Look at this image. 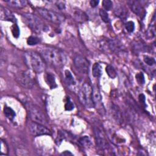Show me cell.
Segmentation results:
<instances>
[{
	"instance_id": "52a82bcc",
	"label": "cell",
	"mask_w": 156,
	"mask_h": 156,
	"mask_svg": "<svg viewBox=\"0 0 156 156\" xmlns=\"http://www.w3.org/2000/svg\"><path fill=\"white\" fill-rule=\"evenodd\" d=\"M16 79L17 82L23 88L30 89L34 85V80L30 73L27 71H20L18 73Z\"/></svg>"
},
{
	"instance_id": "9a60e30c",
	"label": "cell",
	"mask_w": 156,
	"mask_h": 156,
	"mask_svg": "<svg viewBox=\"0 0 156 156\" xmlns=\"http://www.w3.org/2000/svg\"><path fill=\"white\" fill-rule=\"evenodd\" d=\"M0 18L1 20L4 21H8L13 23H16V21L15 15L9 10L2 7L0 9Z\"/></svg>"
},
{
	"instance_id": "3957f363",
	"label": "cell",
	"mask_w": 156,
	"mask_h": 156,
	"mask_svg": "<svg viewBox=\"0 0 156 156\" xmlns=\"http://www.w3.org/2000/svg\"><path fill=\"white\" fill-rule=\"evenodd\" d=\"M78 97L80 102L85 107L91 108L94 107L93 99V88L88 83H84L80 88Z\"/></svg>"
},
{
	"instance_id": "4316f807",
	"label": "cell",
	"mask_w": 156,
	"mask_h": 156,
	"mask_svg": "<svg viewBox=\"0 0 156 156\" xmlns=\"http://www.w3.org/2000/svg\"><path fill=\"white\" fill-rule=\"evenodd\" d=\"M102 5L103 8L105 11L110 10L112 8L113 2L110 0H104L102 2Z\"/></svg>"
},
{
	"instance_id": "4fadbf2b",
	"label": "cell",
	"mask_w": 156,
	"mask_h": 156,
	"mask_svg": "<svg viewBox=\"0 0 156 156\" xmlns=\"http://www.w3.org/2000/svg\"><path fill=\"white\" fill-rule=\"evenodd\" d=\"M108 46L109 49L115 53H119L124 51L125 50V48L123 44L118 40H109L108 41Z\"/></svg>"
},
{
	"instance_id": "ba28073f",
	"label": "cell",
	"mask_w": 156,
	"mask_h": 156,
	"mask_svg": "<svg viewBox=\"0 0 156 156\" xmlns=\"http://www.w3.org/2000/svg\"><path fill=\"white\" fill-rule=\"evenodd\" d=\"M29 129L30 133L34 136L51 135L50 130L47 129L43 124L40 123L33 121L30 124Z\"/></svg>"
},
{
	"instance_id": "f1b7e54d",
	"label": "cell",
	"mask_w": 156,
	"mask_h": 156,
	"mask_svg": "<svg viewBox=\"0 0 156 156\" xmlns=\"http://www.w3.org/2000/svg\"><path fill=\"white\" fill-rule=\"evenodd\" d=\"M11 31L12 33L13 36L15 38H18L20 35V29L16 24H13V26L11 27Z\"/></svg>"
},
{
	"instance_id": "7a4b0ae2",
	"label": "cell",
	"mask_w": 156,
	"mask_h": 156,
	"mask_svg": "<svg viewBox=\"0 0 156 156\" xmlns=\"http://www.w3.org/2000/svg\"><path fill=\"white\" fill-rule=\"evenodd\" d=\"M25 58L29 66L35 73H41L44 71L46 68L44 60L38 53L29 51L25 54Z\"/></svg>"
},
{
	"instance_id": "7402d4cb",
	"label": "cell",
	"mask_w": 156,
	"mask_h": 156,
	"mask_svg": "<svg viewBox=\"0 0 156 156\" xmlns=\"http://www.w3.org/2000/svg\"><path fill=\"white\" fill-rule=\"evenodd\" d=\"M102 74L101 66L98 63H95L92 68V75L94 77H99Z\"/></svg>"
},
{
	"instance_id": "9c48e42d",
	"label": "cell",
	"mask_w": 156,
	"mask_h": 156,
	"mask_svg": "<svg viewBox=\"0 0 156 156\" xmlns=\"http://www.w3.org/2000/svg\"><path fill=\"white\" fill-rule=\"evenodd\" d=\"M74 64L76 69L82 74H87L89 70L90 63L86 58L77 55L74 58Z\"/></svg>"
},
{
	"instance_id": "8fae6325",
	"label": "cell",
	"mask_w": 156,
	"mask_h": 156,
	"mask_svg": "<svg viewBox=\"0 0 156 156\" xmlns=\"http://www.w3.org/2000/svg\"><path fill=\"white\" fill-rule=\"evenodd\" d=\"M127 4L131 10L135 13L136 15L140 16L141 18L144 17L146 12L144 9L141 5L140 2L138 1H127Z\"/></svg>"
},
{
	"instance_id": "f546056e",
	"label": "cell",
	"mask_w": 156,
	"mask_h": 156,
	"mask_svg": "<svg viewBox=\"0 0 156 156\" xmlns=\"http://www.w3.org/2000/svg\"><path fill=\"white\" fill-rule=\"evenodd\" d=\"M125 27H126L127 31L131 33V32H133L135 29V24L133 21H129L126 23Z\"/></svg>"
},
{
	"instance_id": "d4e9b609",
	"label": "cell",
	"mask_w": 156,
	"mask_h": 156,
	"mask_svg": "<svg viewBox=\"0 0 156 156\" xmlns=\"http://www.w3.org/2000/svg\"><path fill=\"white\" fill-rule=\"evenodd\" d=\"M79 143L84 147H89L91 146V140L87 136H84L79 140Z\"/></svg>"
},
{
	"instance_id": "cb8c5ba5",
	"label": "cell",
	"mask_w": 156,
	"mask_h": 156,
	"mask_svg": "<svg viewBox=\"0 0 156 156\" xmlns=\"http://www.w3.org/2000/svg\"><path fill=\"white\" fill-rule=\"evenodd\" d=\"M105 71L108 76L114 79L116 76V72L115 69V68L110 65H108L105 68Z\"/></svg>"
},
{
	"instance_id": "5bb4252c",
	"label": "cell",
	"mask_w": 156,
	"mask_h": 156,
	"mask_svg": "<svg viewBox=\"0 0 156 156\" xmlns=\"http://www.w3.org/2000/svg\"><path fill=\"white\" fill-rule=\"evenodd\" d=\"M93 99L94 104V107H98L100 112H104V111L102 110L104 108L102 107V96L98 88L97 87L93 88Z\"/></svg>"
},
{
	"instance_id": "484cf974",
	"label": "cell",
	"mask_w": 156,
	"mask_h": 156,
	"mask_svg": "<svg viewBox=\"0 0 156 156\" xmlns=\"http://www.w3.org/2000/svg\"><path fill=\"white\" fill-rule=\"evenodd\" d=\"M99 15L102 19V20L105 23H108L109 21L108 14L104 9L99 10Z\"/></svg>"
},
{
	"instance_id": "4dcf8cb0",
	"label": "cell",
	"mask_w": 156,
	"mask_h": 156,
	"mask_svg": "<svg viewBox=\"0 0 156 156\" xmlns=\"http://www.w3.org/2000/svg\"><path fill=\"white\" fill-rule=\"evenodd\" d=\"M144 62L149 66H153L155 63V59L153 57L147 55L144 57Z\"/></svg>"
},
{
	"instance_id": "1f68e13d",
	"label": "cell",
	"mask_w": 156,
	"mask_h": 156,
	"mask_svg": "<svg viewBox=\"0 0 156 156\" xmlns=\"http://www.w3.org/2000/svg\"><path fill=\"white\" fill-rule=\"evenodd\" d=\"M9 149L5 142L1 140V155H7L8 154Z\"/></svg>"
},
{
	"instance_id": "44dd1931",
	"label": "cell",
	"mask_w": 156,
	"mask_h": 156,
	"mask_svg": "<svg viewBox=\"0 0 156 156\" xmlns=\"http://www.w3.org/2000/svg\"><path fill=\"white\" fill-rule=\"evenodd\" d=\"M127 12L124 7L119 6L115 9V14L119 18H125L126 17V15Z\"/></svg>"
},
{
	"instance_id": "7c38bea8",
	"label": "cell",
	"mask_w": 156,
	"mask_h": 156,
	"mask_svg": "<svg viewBox=\"0 0 156 156\" xmlns=\"http://www.w3.org/2000/svg\"><path fill=\"white\" fill-rule=\"evenodd\" d=\"M110 113L112 118L116 122H118V124H121L123 122L122 112L119 107L117 105L115 104H112L110 106Z\"/></svg>"
},
{
	"instance_id": "5b68a950",
	"label": "cell",
	"mask_w": 156,
	"mask_h": 156,
	"mask_svg": "<svg viewBox=\"0 0 156 156\" xmlns=\"http://www.w3.org/2000/svg\"><path fill=\"white\" fill-rule=\"evenodd\" d=\"M37 10L41 17L50 22L59 24L65 20V17L63 15L56 12L42 8L37 9Z\"/></svg>"
},
{
	"instance_id": "2e32d148",
	"label": "cell",
	"mask_w": 156,
	"mask_h": 156,
	"mask_svg": "<svg viewBox=\"0 0 156 156\" xmlns=\"http://www.w3.org/2000/svg\"><path fill=\"white\" fill-rule=\"evenodd\" d=\"M72 16L73 18L77 22L83 23L88 20L87 15L80 9H75L72 12Z\"/></svg>"
},
{
	"instance_id": "836d02e7",
	"label": "cell",
	"mask_w": 156,
	"mask_h": 156,
	"mask_svg": "<svg viewBox=\"0 0 156 156\" xmlns=\"http://www.w3.org/2000/svg\"><path fill=\"white\" fill-rule=\"evenodd\" d=\"M74 106L73 103L70 100V99L69 98H68L67 101L65 104V110H68V111H70V110H72L73 109H74Z\"/></svg>"
},
{
	"instance_id": "74e56055",
	"label": "cell",
	"mask_w": 156,
	"mask_h": 156,
	"mask_svg": "<svg viewBox=\"0 0 156 156\" xmlns=\"http://www.w3.org/2000/svg\"><path fill=\"white\" fill-rule=\"evenodd\" d=\"M61 155H73V154H72L70 151H66L63 152L61 154Z\"/></svg>"
},
{
	"instance_id": "ffe728a7",
	"label": "cell",
	"mask_w": 156,
	"mask_h": 156,
	"mask_svg": "<svg viewBox=\"0 0 156 156\" xmlns=\"http://www.w3.org/2000/svg\"><path fill=\"white\" fill-rule=\"evenodd\" d=\"M4 113L5 115V116L9 120H11V121H12L16 116V113H15V111L11 107H8V106H4Z\"/></svg>"
},
{
	"instance_id": "d6986e66",
	"label": "cell",
	"mask_w": 156,
	"mask_h": 156,
	"mask_svg": "<svg viewBox=\"0 0 156 156\" xmlns=\"http://www.w3.org/2000/svg\"><path fill=\"white\" fill-rule=\"evenodd\" d=\"M65 80L68 85H74L76 84V81L73 76L68 69L65 71Z\"/></svg>"
},
{
	"instance_id": "277c9868",
	"label": "cell",
	"mask_w": 156,
	"mask_h": 156,
	"mask_svg": "<svg viewBox=\"0 0 156 156\" xmlns=\"http://www.w3.org/2000/svg\"><path fill=\"white\" fill-rule=\"evenodd\" d=\"M23 21L33 31L40 33L46 29V26L37 16L30 13H24L22 15Z\"/></svg>"
},
{
	"instance_id": "83f0119b",
	"label": "cell",
	"mask_w": 156,
	"mask_h": 156,
	"mask_svg": "<svg viewBox=\"0 0 156 156\" xmlns=\"http://www.w3.org/2000/svg\"><path fill=\"white\" fill-rule=\"evenodd\" d=\"M38 43H39V39L37 37L34 36H30L27 40V43L30 46L37 44Z\"/></svg>"
},
{
	"instance_id": "ac0fdd59",
	"label": "cell",
	"mask_w": 156,
	"mask_h": 156,
	"mask_svg": "<svg viewBox=\"0 0 156 156\" xmlns=\"http://www.w3.org/2000/svg\"><path fill=\"white\" fill-rule=\"evenodd\" d=\"M5 2H7L9 5L15 7V8H18V9H21L24 7L26 5L27 2L26 1L24 0H13V1H5Z\"/></svg>"
},
{
	"instance_id": "8992f818",
	"label": "cell",
	"mask_w": 156,
	"mask_h": 156,
	"mask_svg": "<svg viewBox=\"0 0 156 156\" xmlns=\"http://www.w3.org/2000/svg\"><path fill=\"white\" fill-rule=\"evenodd\" d=\"M29 112L30 118L32 121L44 124L46 123V117L41 110L36 105L32 104H27L26 105Z\"/></svg>"
},
{
	"instance_id": "30bf717a",
	"label": "cell",
	"mask_w": 156,
	"mask_h": 156,
	"mask_svg": "<svg viewBox=\"0 0 156 156\" xmlns=\"http://www.w3.org/2000/svg\"><path fill=\"white\" fill-rule=\"evenodd\" d=\"M94 132L95 135V140L98 147L102 150L107 149L108 147V144L102 131L99 128L94 127Z\"/></svg>"
},
{
	"instance_id": "d6a6232c",
	"label": "cell",
	"mask_w": 156,
	"mask_h": 156,
	"mask_svg": "<svg viewBox=\"0 0 156 156\" xmlns=\"http://www.w3.org/2000/svg\"><path fill=\"white\" fill-rule=\"evenodd\" d=\"M136 80L138 82V83L143 85L144 83L145 80H144V76L142 73H138L135 76Z\"/></svg>"
},
{
	"instance_id": "8d00e7d4",
	"label": "cell",
	"mask_w": 156,
	"mask_h": 156,
	"mask_svg": "<svg viewBox=\"0 0 156 156\" xmlns=\"http://www.w3.org/2000/svg\"><path fill=\"white\" fill-rule=\"evenodd\" d=\"M99 2V1H97V0H91L90 1V4L91 6L93 7H96L98 5Z\"/></svg>"
},
{
	"instance_id": "e0dca14e",
	"label": "cell",
	"mask_w": 156,
	"mask_h": 156,
	"mask_svg": "<svg viewBox=\"0 0 156 156\" xmlns=\"http://www.w3.org/2000/svg\"><path fill=\"white\" fill-rule=\"evenodd\" d=\"M45 81H46V83L48 84V85L51 89L55 88L57 87L54 76L52 74L50 73H48L46 74V75H45Z\"/></svg>"
},
{
	"instance_id": "6da1fadb",
	"label": "cell",
	"mask_w": 156,
	"mask_h": 156,
	"mask_svg": "<svg viewBox=\"0 0 156 156\" xmlns=\"http://www.w3.org/2000/svg\"><path fill=\"white\" fill-rule=\"evenodd\" d=\"M40 53L44 60L56 67L63 66L66 62L65 54L60 49L45 46L40 49Z\"/></svg>"
},
{
	"instance_id": "e575fe53",
	"label": "cell",
	"mask_w": 156,
	"mask_h": 156,
	"mask_svg": "<svg viewBox=\"0 0 156 156\" xmlns=\"http://www.w3.org/2000/svg\"><path fill=\"white\" fill-rule=\"evenodd\" d=\"M56 5L60 10L65 9V2L63 1H57L56 2Z\"/></svg>"
},
{
	"instance_id": "d590c367",
	"label": "cell",
	"mask_w": 156,
	"mask_h": 156,
	"mask_svg": "<svg viewBox=\"0 0 156 156\" xmlns=\"http://www.w3.org/2000/svg\"><path fill=\"white\" fill-rule=\"evenodd\" d=\"M138 98H139V101H140V103L141 104L145 105L146 104H145V96H144V95L143 94H141L139 95Z\"/></svg>"
},
{
	"instance_id": "603a6c76",
	"label": "cell",
	"mask_w": 156,
	"mask_h": 156,
	"mask_svg": "<svg viewBox=\"0 0 156 156\" xmlns=\"http://www.w3.org/2000/svg\"><path fill=\"white\" fill-rule=\"evenodd\" d=\"M155 20L153 19L152 20V23H151V24L149 26L148 30L147 31V37L149 38H152L155 37Z\"/></svg>"
}]
</instances>
